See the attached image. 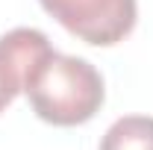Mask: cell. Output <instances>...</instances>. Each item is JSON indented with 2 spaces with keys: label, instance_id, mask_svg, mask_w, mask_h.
Segmentation results:
<instances>
[{
  "label": "cell",
  "instance_id": "1",
  "mask_svg": "<svg viewBox=\"0 0 153 150\" xmlns=\"http://www.w3.org/2000/svg\"><path fill=\"white\" fill-rule=\"evenodd\" d=\"M24 91L33 112L53 127H79L91 121L106 100V85L94 65L56 50L36 65Z\"/></svg>",
  "mask_w": 153,
  "mask_h": 150
},
{
  "label": "cell",
  "instance_id": "2",
  "mask_svg": "<svg viewBox=\"0 0 153 150\" xmlns=\"http://www.w3.org/2000/svg\"><path fill=\"white\" fill-rule=\"evenodd\" d=\"M71 36L94 47H112L133 33L138 18L135 0H38Z\"/></svg>",
  "mask_w": 153,
  "mask_h": 150
},
{
  "label": "cell",
  "instance_id": "3",
  "mask_svg": "<svg viewBox=\"0 0 153 150\" xmlns=\"http://www.w3.org/2000/svg\"><path fill=\"white\" fill-rule=\"evenodd\" d=\"M47 53H53V47L41 30L18 27L0 36V112L24 91L30 74Z\"/></svg>",
  "mask_w": 153,
  "mask_h": 150
},
{
  "label": "cell",
  "instance_id": "4",
  "mask_svg": "<svg viewBox=\"0 0 153 150\" xmlns=\"http://www.w3.org/2000/svg\"><path fill=\"white\" fill-rule=\"evenodd\" d=\"M100 150H153V118L124 115L100 138Z\"/></svg>",
  "mask_w": 153,
  "mask_h": 150
}]
</instances>
